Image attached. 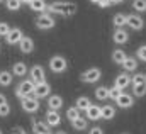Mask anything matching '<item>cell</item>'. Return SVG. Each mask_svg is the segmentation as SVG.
Wrapping results in <instances>:
<instances>
[{
    "label": "cell",
    "instance_id": "34",
    "mask_svg": "<svg viewBox=\"0 0 146 134\" xmlns=\"http://www.w3.org/2000/svg\"><path fill=\"white\" fill-rule=\"evenodd\" d=\"M136 58H138L139 61H145L146 63V44L139 46V48L136 49Z\"/></svg>",
    "mask_w": 146,
    "mask_h": 134
},
{
    "label": "cell",
    "instance_id": "19",
    "mask_svg": "<svg viewBox=\"0 0 146 134\" xmlns=\"http://www.w3.org/2000/svg\"><path fill=\"white\" fill-rule=\"evenodd\" d=\"M12 75H14V76H21V78H24V76L27 75V65H26L24 61H17V63H14V66H12Z\"/></svg>",
    "mask_w": 146,
    "mask_h": 134
},
{
    "label": "cell",
    "instance_id": "35",
    "mask_svg": "<svg viewBox=\"0 0 146 134\" xmlns=\"http://www.w3.org/2000/svg\"><path fill=\"white\" fill-rule=\"evenodd\" d=\"M121 94H122V90H121V88H117V87H112V88H109V99L110 100H117V99H119V95H121Z\"/></svg>",
    "mask_w": 146,
    "mask_h": 134
},
{
    "label": "cell",
    "instance_id": "33",
    "mask_svg": "<svg viewBox=\"0 0 146 134\" xmlns=\"http://www.w3.org/2000/svg\"><path fill=\"white\" fill-rule=\"evenodd\" d=\"M145 82H146V75H143V73H134V75H133V78H131V83H133V85L145 83Z\"/></svg>",
    "mask_w": 146,
    "mask_h": 134
},
{
    "label": "cell",
    "instance_id": "6",
    "mask_svg": "<svg viewBox=\"0 0 146 134\" xmlns=\"http://www.w3.org/2000/svg\"><path fill=\"white\" fill-rule=\"evenodd\" d=\"M54 19L49 15V14H41L36 19V27L37 29H42V31H48V29H53L54 27Z\"/></svg>",
    "mask_w": 146,
    "mask_h": 134
},
{
    "label": "cell",
    "instance_id": "45",
    "mask_svg": "<svg viewBox=\"0 0 146 134\" xmlns=\"http://www.w3.org/2000/svg\"><path fill=\"white\" fill-rule=\"evenodd\" d=\"M56 134H66V133H65V131H58Z\"/></svg>",
    "mask_w": 146,
    "mask_h": 134
},
{
    "label": "cell",
    "instance_id": "42",
    "mask_svg": "<svg viewBox=\"0 0 146 134\" xmlns=\"http://www.w3.org/2000/svg\"><path fill=\"white\" fill-rule=\"evenodd\" d=\"M110 2H112V5H119V3H122L124 0H110Z\"/></svg>",
    "mask_w": 146,
    "mask_h": 134
},
{
    "label": "cell",
    "instance_id": "36",
    "mask_svg": "<svg viewBox=\"0 0 146 134\" xmlns=\"http://www.w3.org/2000/svg\"><path fill=\"white\" fill-rule=\"evenodd\" d=\"M10 29H12V27H10L7 22H0V36H3V37H5L7 34L10 33Z\"/></svg>",
    "mask_w": 146,
    "mask_h": 134
},
{
    "label": "cell",
    "instance_id": "7",
    "mask_svg": "<svg viewBox=\"0 0 146 134\" xmlns=\"http://www.w3.org/2000/svg\"><path fill=\"white\" fill-rule=\"evenodd\" d=\"M29 78H31L34 83L46 82V70L41 66V65H34V66L29 70Z\"/></svg>",
    "mask_w": 146,
    "mask_h": 134
},
{
    "label": "cell",
    "instance_id": "24",
    "mask_svg": "<svg viewBox=\"0 0 146 134\" xmlns=\"http://www.w3.org/2000/svg\"><path fill=\"white\" fill-rule=\"evenodd\" d=\"M12 82H14V75L7 70H2L0 71V85L2 87H10Z\"/></svg>",
    "mask_w": 146,
    "mask_h": 134
},
{
    "label": "cell",
    "instance_id": "20",
    "mask_svg": "<svg viewBox=\"0 0 146 134\" xmlns=\"http://www.w3.org/2000/svg\"><path fill=\"white\" fill-rule=\"evenodd\" d=\"M115 107L114 105H102L100 107V114H102V119H106V121H110V119H114L115 117Z\"/></svg>",
    "mask_w": 146,
    "mask_h": 134
},
{
    "label": "cell",
    "instance_id": "11",
    "mask_svg": "<svg viewBox=\"0 0 146 134\" xmlns=\"http://www.w3.org/2000/svg\"><path fill=\"white\" fill-rule=\"evenodd\" d=\"M117 103V107L119 109H131L133 105H134V97H133V94H121L119 95V99L115 100Z\"/></svg>",
    "mask_w": 146,
    "mask_h": 134
},
{
    "label": "cell",
    "instance_id": "48",
    "mask_svg": "<svg viewBox=\"0 0 146 134\" xmlns=\"http://www.w3.org/2000/svg\"><path fill=\"white\" fill-rule=\"evenodd\" d=\"M122 134H127V133H122Z\"/></svg>",
    "mask_w": 146,
    "mask_h": 134
},
{
    "label": "cell",
    "instance_id": "17",
    "mask_svg": "<svg viewBox=\"0 0 146 134\" xmlns=\"http://www.w3.org/2000/svg\"><path fill=\"white\" fill-rule=\"evenodd\" d=\"M85 117H87V121H99V119H102V114H100V105L92 103V105L85 110Z\"/></svg>",
    "mask_w": 146,
    "mask_h": 134
},
{
    "label": "cell",
    "instance_id": "8",
    "mask_svg": "<svg viewBox=\"0 0 146 134\" xmlns=\"http://www.w3.org/2000/svg\"><path fill=\"white\" fill-rule=\"evenodd\" d=\"M49 94H51V85L48 82H41V83H36L33 97H36V99H48Z\"/></svg>",
    "mask_w": 146,
    "mask_h": 134
},
{
    "label": "cell",
    "instance_id": "38",
    "mask_svg": "<svg viewBox=\"0 0 146 134\" xmlns=\"http://www.w3.org/2000/svg\"><path fill=\"white\" fill-rule=\"evenodd\" d=\"M100 9H109L110 5H112V2L110 0H99V3H97Z\"/></svg>",
    "mask_w": 146,
    "mask_h": 134
},
{
    "label": "cell",
    "instance_id": "13",
    "mask_svg": "<svg viewBox=\"0 0 146 134\" xmlns=\"http://www.w3.org/2000/svg\"><path fill=\"white\" fill-rule=\"evenodd\" d=\"M60 122H61L60 110H53V109H49V110L46 112V124H48L49 127H56V126H60Z\"/></svg>",
    "mask_w": 146,
    "mask_h": 134
},
{
    "label": "cell",
    "instance_id": "22",
    "mask_svg": "<svg viewBox=\"0 0 146 134\" xmlns=\"http://www.w3.org/2000/svg\"><path fill=\"white\" fill-rule=\"evenodd\" d=\"M122 68H124L127 73H131V71H136V70H138V58L127 56V58L124 60V63H122Z\"/></svg>",
    "mask_w": 146,
    "mask_h": 134
},
{
    "label": "cell",
    "instance_id": "5",
    "mask_svg": "<svg viewBox=\"0 0 146 134\" xmlns=\"http://www.w3.org/2000/svg\"><path fill=\"white\" fill-rule=\"evenodd\" d=\"M21 107H22V110L24 112H27V114H34L37 112L39 109H41V105H39V99L36 97H26L24 100H21Z\"/></svg>",
    "mask_w": 146,
    "mask_h": 134
},
{
    "label": "cell",
    "instance_id": "9",
    "mask_svg": "<svg viewBox=\"0 0 146 134\" xmlns=\"http://www.w3.org/2000/svg\"><path fill=\"white\" fill-rule=\"evenodd\" d=\"M127 27H131L133 31H141L145 27V21L141 15L138 14H129L127 15Z\"/></svg>",
    "mask_w": 146,
    "mask_h": 134
},
{
    "label": "cell",
    "instance_id": "26",
    "mask_svg": "<svg viewBox=\"0 0 146 134\" xmlns=\"http://www.w3.org/2000/svg\"><path fill=\"white\" fill-rule=\"evenodd\" d=\"M72 126H73V129L75 131H87V127H88V122H87V117H78L76 121H73L72 122Z\"/></svg>",
    "mask_w": 146,
    "mask_h": 134
},
{
    "label": "cell",
    "instance_id": "12",
    "mask_svg": "<svg viewBox=\"0 0 146 134\" xmlns=\"http://www.w3.org/2000/svg\"><path fill=\"white\" fill-rule=\"evenodd\" d=\"M31 127H33V133L34 134H51V127L46 124V121L33 119L31 121Z\"/></svg>",
    "mask_w": 146,
    "mask_h": 134
},
{
    "label": "cell",
    "instance_id": "25",
    "mask_svg": "<svg viewBox=\"0 0 146 134\" xmlns=\"http://www.w3.org/2000/svg\"><path fill=\"white\" fill-rule=\"evenodd\" d=\"M29 7H31V10L39 12V14H42V12H46V10H48L46 0H33V2L29 3Z\"/></svg>",
    "mask_w": 146,
    "mask_h": 134
},
{
    "label": "cell",
    "instance_id": "41",
    "mask_svg": "<svg viewBox=\"0 0 146 134\" xmlns=\"http://www.w3.org/2000/svg\"><path fill=\"white\" fill-rule=\"evenodd\" d=\"M3 103H7V97H5V94H0V105H3Z\"/></svg>",
    "mask_w": 146,
    "mask_h": 134
},
{
    "label": "cell",
    "instance_id": "2",
    "mask_svg": "<svg viewBox=\"0 0 146 134\" xmlns=\"http://www.w3.org/2000/svg\"><path fill=\"white\" fill-rule=\"evenodd\" d=\"M34 88H36V83L31 80V78H24L17 87H15V97L19 99V100H24L26 97H31L33 94H34Z\"/></svg>",
    "mask_w": 146,
    "mask_h": 134
},
{
    "label": "cell",
    "instance_id": "3",
    "mask_svg": "<svg viewBox=\"0 0 146 134\" xmlns=\"http://www.w3.org/2000/svg\"><path fill=\"white\" fill-rule=\"evenodd\" d=\"M49 70H51L53 73H56V75L66 71V70H68V61H66V58L61 56V54H54V56L49 60Z\"/></svg>",
    "mask_w": 146,
    "mask_h": 134
},
{
    "label": "cell",
    "instance_id": "4",
    "mask_svg": "<svg viewBox=\"0 0 146 134\" xmlns=\"http://www.w3.org/2000/svg\"><path fill=\"white\" fill-rule=\"evenodd\" d=\"M100 76H102V70L97 66H92V68H88V70H85L80 75V80L83 83H95V82L100 80Z\"/></svg>",
    "mask_w": 146,
    "mask_h": 134
},
{
    "label": "cell",
    "instance_id": "29",
    "mask_svg": "<svg viewBox=\"0 0 146 134\" xmlns=\"http://www.w3.org/2000/svg\"><path fill=\"white\" fill-rule=\"evenodd\" d=\"M95 97L99 100H107L109 99V88L107 87H99L95 88Z\"/></svg>",
    "mask_w": 146,
    "mask_h": 134
},
{
    "label": "cell",
    "instance_id": "16",
    "mask_svg": "<svg viewBox=\"0 0 146 134\" xmlns=\"http://www.w3.org/2000/svg\"><path fill=\"white\" fill-rule=\"evenodd\" d=\"M129 85H131V76H129V73H127V71L119 73V75L115 76V83H114V87H117V88L124 90V88H127Z\"/></svg>",
    "mask_w": 146,
    "mask_h": 134
},
{
    "label": "cell",
    "instance_id": "23",
    "mask_svg": "<svg viewBox=\"0 0 146 134\" xmlns=\"http://www.w3.org/2000/svg\"><path fill=\"white\" fill-rule=\"evenodd\" d=\"M126 58H127V54H126L124 49H119V48H117V49L112 51V61H114L115 65H122Z\"/></svg>",
    "mask_w": 146,
    "mask_h": 134
},
{
    "label": "cell",
    "instance_id": "15",
    "mask_svg": "<svg viewBox=\"0 0 146 134\" xmlns=\"http://www.w3.org/2000/svg\"><path fill=\"white\" fill-rule=\"evenodd\" d=\"M19 49H21V53H24V54L33 53V51H34V41H33V37L24 36V37L21 39V42H19Z\"/></svg>",
    "mask_w": 146,
    "mask_h": 134
},
{
    "label": "cell",
    "instance_id": "43",
    "mask_svg": "<svg viewBox=\"0 0 146 134\" xmlns=\"http://www.w3.org/2000/svg\"><path fill=\"white\" fill-rule=\"evenodd\" d=\"M21 2H22V3H31L33 0H21Z\"/></svg>",
    "mask_w": 146,
    "mask_h": 134
},
{
    "label": "cell",
    "instance_id": "32",
    "mask_svg": "<svg viewBox=\"0 0 146 134\" xmlns=\"http://www.w3.org/2000/svg\"><path fill=\"white\" fill-rule=\"evenodd\" d=\"M133 9L139 14L146 12V0H133Z\"/></svg>",
    "mask_w": 146,
    "mask_h": 134
},
{
    "label": "cell",
    "instance_id": "46",
    "mask_svg": "<svg viewBox=\"0 0 146 134\" xmlns=\"http://www.w3.org/2000/svg\"><path fill=\"white\" fill-rule=\"evenodd\" d=\"M2 2H5V0H0V3H2Z\"/></svg>",
    "mask_w": 146,
    "mask_h": 134
},
{
    "label": "cell",
    "instance_id": "21",
    "mask_svg": "<svg viewBox=\"0 0 146 134\" xmlns=\"http://www.w3.org/2000/svg\"><path fill=\"white\" fill-rule=\"evenodd\" d=\"M48 107L53 110H60L63 107V99L60 95H49L48 97Z\"/></svg>",
    "mask_w": 146,
    "mask_h": 134
},
{
    "label": "cell",
    "instance_id": "31",
    "mask_svg": "<svg viewBox=\"0 0 146 134\" xmlns=\"http://www.w3.org/2000/svg\"><path fill=\"white\" fill-rule=\"evenodd\" d=\"M21 5H22V2H21V0H5V7H7V10L17 12V10L21 9Z\"/></svg>",
    "mask_w": 146,
    "mask_h": 134
},
{
    "label": "cell",
    "instance_id": "37",
    "mask_svg": "<svg viewBox=\"0 0 146 134\" xmlns=\"http://www.w3.org/2000/svg\"><path fill=\"white\" fill-rule=\"evenodd\" d=\"M9 114H10V105H9V102H7V103L0 105V117H7Z\"/></svg>",
    "mask_w": 146,
    "mask_h": 134
},
{
    "label": "cell",
    "instance_id": "27",
    "mask_svg": "<svg viewBox=\"0 0 146 134\" xmlns=\"http://www.w3.org/2000/svg\"><path fill=\"white\" fill-rule=\"evenodd\" d=\"M80 109L76 107V105H73V107H68L66 109V112H65V115H66V119L70 121V122H73V121H76L78 117H80Z\"/></svg>",
    "mask_w": 146,
    "mask_h": 134
},
{
    "label": "cell",
    "instance_id": "10",
    "mask_svg": "<svg viewBox=\"0 0 146 134\" xmlns=\"http://www.w3.org/2000/svg\"><path fill=\"white\" fill-rule=\"evenodd\" d=\"M24 37V34L21 29H17V27H14V29H10V33L5 36V42L9 44V46H15V44H19L21 42V39Z\"/></svg>",
    "mask_w": 146,
    "mask_h": 134
},
{
    "label": "cell",
    "instance_id": "18",
    "mask_svg": "<svg viewBox=\"0 0 146 134\" xmlns=\"http://www.w3.org/2000/svg\"><path fill=\"white\" fill-rule=\"evenodd\" d=\"M112 24H114L115 29H119V27H126V26H127V14H122V12L114 14V17H112Z\"/></svg>",
    "mask_w": 146,
    "mask_h": 134
},
{
    "label": "cell",
    "instance_id": "39",
    "mask_svg": "<svg viewBox=\"0 0 146 134\" xmlns=\"http://www.w3.org/2000/svg\"><path fill=\"white\" fill-rule=\"evenodd\" d=\"M88 134H104V131H102V127L94 126V127H90V129H88Z\"/></svg>",
    "mask_w": 146,
    "mask_h": 134
},
{
    "label": "cell",
    "instance_id": "14",
    "mask_svg": "<svg viewBox=\"0 0 146 134\" xmlns=\"http://www.w3.org/2000/svg\"><path fill=\"white\" fill-rule=\"evenodd\" d=\"M112 41L115 42V44H126L127 41H129V34L126 29H122V27H119V29H115L114 33H112Z\"/></svg>",
    "mask_w": 146,
    "mask_h": 134
},
{
    "label": "cell",
    "instance_id": "47",
    "mask_svg": "<svg viewBox=\"0 0 146 134\" xmlns=\"http://www.w3.org/2000/svg\"><path fill=\"white\" fill-rule=\"evenodd\" d=\"M0 134H3V133H2V129H0Z\"/></svg>",
    "mask_w": 146,
    "mask_h": 134
},
{
    "label": "cell",
    "instance_id": "30",
    "mask_svg": "<svg viewBox=\"0 0 146 134\" xmlns=\"http://www.w3.org/2000/svg\"><path fill=\"white\" fill-rule=\"evenodd\" d=\"M75 105H76V107H78V109H80L82 112H85V110H87V109H88V107H90L92 103H90V100H88L87 97H78Z\"/></svg>",
    "mask_w": 146,
    "mask_h": 134
},
{
    "label": "cell",
    "instance_id": "28",
    "mask_svg": "<svg viewBox=\"0 0 146 134\" xmlns=\"http://www.w3.org/2000/svg\"><path fill=\"white\" fill-rule=\"evenodd\" d=\"M133 95H136V97H145L146 95V82L145 83L133 85Z\"/></svg>",
    "mask_w": 146,
    "mask_h": 134
},
{
    "label": "cell",
    "instance_id": "1",
    "mask_svg": "<svg viewBox=\"0 0 146 134\" xmlns=\"http://www.w3.org/2000/svg\"><path fill=\"white\" fill-rule=\"evenodd\" d=\"M78 7L73 2H53L51 5H48V12L51 14H58L61 17H72L76 14Z\"/></svg>",
    "mask_w": 146,
    "mask_h": 134
},
{
    "label": "cell",
    "instance_id": "44",
    "mask_svg": "<svg viewBox=\"0 0 146 134\" xmlns=\"http://www.w3.org/2000/svg\"><path fill=\"white\" fill-rule=\"evenodd\" d=\"M90 2H92V3H99V0H90Z\"/></svg>",
    "mask_w": 146,
    "mask_h": 134
},
{
    "label": "cell",
    "instance_id": "40",
    "mask_svg": "<svg viewBox=\"0 0 146 134\" xmlns=\"http://www.w3.org/2000/svg\"><path fill=\"white\" fill-rule=\"evenodd\" d=\"M12 134H27V133H26V129H24V127L15 126V127H12Z\"/></svg>",
    "mask_w": 146,
    "mask_h": 134
}]
</instances>
